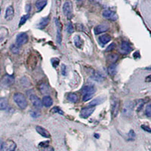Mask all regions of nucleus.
Segmentation results:
<instances>
[{"label": "nucleus", "instance_id": "nucleus-40", "mask_svg": "<svg viewBox=\"0 0 151 151\" xmlns=\"http://www.w3.org/2000/svg\"><path fill=\"white\" fill-rule=\"evenodd\" d=\"M42 151H54V148L51 146H47L44 148H42Z\"/></svg>", "mask_w": 151, "mask_h": 151}, {"label": "nucleus", "instance_id": "nucleus-5", "mask_svg": "<svg viewBox=\"0 0 151 151\" xmlns=\"http://www.w3.org/2000/svg\"><path fill=\"white\" fill-rule=\"evenodd\" d=\"M55 22L57 29V42L60 45L62 41V24L59 18H55Z\"/></svg>", "mask_w": 151, "mask_h": 151}, {"label": "nucleus", "instance_id": "nucleus-11", "mask_svg": "<svg viewBox=\"0 0 151 151\" xmlns=\"http://www.w3.org/2000/svg\"><path fill=\"white\" fill-rule=\"evenodd\" d=\"M109 29V25L107 24H99L98 26H96L94 29V33L96 35L101 34L102 33H104L106 31H107Z\"/></svg>", "mask_w": 151, "mask_h": 151}, {"label": "nucleus", "instance_id": "nucleus-14", "mask_svg": "<svg viewBox=\"0 0 151 151\" xmlns=\"http://www.w3.org/2000/svg\"><path fill=\"white\" fill-rule=\"evenodd\" d=\"M36 132L39 133V134H40V135H42V137H45V138H49L50 137H51V135H50V133L48 132V130H46L45 129H44L43 127H42V126H36Z\"/></svg>", "mask_w": 151, "mask_h": 151}, {"label": "nucleus", "instance_id": "nucleus-45", "mask_svg": "<svg viewBox=\"0 0 151 151\" xmlns=\"http://www.w3.org/2000/svg\"><path fill=\"white\" fill-rule=\"evenodd\" d=\"M0 72H1V69H0Z\"/></svg>", "mask_w": 151, "mask_h": 151}, {"label": "nucleus", "instance_id": "nucleus-9", "mask_svg": "<svg viewBox=\"0 0 151 151\" xmlns=\"http://www.w3.org/2000/svg\"><path fill=\"white\" fill-rule=\"evenodd\" d=\"M103 14V17L106 19H110L112 21H116L118 18V16L116 14L115 12H113V11L110 10V9H105L104 11L102 13Z\"/></svg>", "mask_w": 151, "mask_h": 151}, {"label": "nucleus", "instance_id": "nucleus-2", "mask_svg": "<svg viewBox=\"0 0 151 151\" xmlns=\"http://www.w3.org/2000/svg\"><path fill=\"white\" fill-rule=\"evenodd\" d=\"M133 111H134V104H133V102H125L122 110V115L126 117H131L133 115Z\"/></svg>", "mask_w": 151, "mask_h": 151}, {"label": "nucleus", "instance_id": "nucleus-8", "mask_svg": "<svg viewBox=\"0 0 151 151\" xmlns=\"http://www.w3.org/2000/svg\"><path fill=\"white\" fill-rule=\"evenodd\" d=\"M131 51H132V47H131L130 44L127 42H122L120 48L119 49V53L122 54V55H128L130 53Z\"/></svg>", "mask_w": 151, "mask_h": 151}, {"label": "nucleus", "instance_id": "nucleus-43", "mask_svg": "<svg viewBox=\"0 0 151 151\" xmlns=\"http://www.w3.org/2000/svg\"><path fill=\"white\" fill-rule=\"evenodd\" d=\"M145 81H146V82H151V75H150V76H147L146 77V79H145Z\"/></svg>", "mask_w": 151, "mask_h": 151}, {"label": "nucleus", "instance_id": "nucleus-33", "mask_svg": "<svg viewBox=\"0 0 151 151\" xmlns=\"http://www.w3.org/2000/svg\"><path fill=\"white\" fill-rule=\"evenodd\" d=\"M11 51L14 54H17L19 52V48L17 45H12L11 46Z\"/></svg>", "mask_w": 151, "mask_h": 151}, {"label": "nucleus", "instance_id": "nucleus-15", "mask_svg": "<svg viewBox=\"0 0 151 151\" xmlns=\"http://www.w3.org/2000/svg\"><path fill=\"white\" fill-rule=\"evenodd\" d=\"M83 95H86V94H93L94 93V88L92 86H85L81 90Z\"/></svg>", "mask_w": 151, "mask_h": 151}, {"label": "nucleus", "instance_id": "nucleus-3", "mask_svg": "<svg viewBox=\"0 0 151 151\" xmlns=\"http://www.w3.org/2000/svg\"><path fill=\"white\" fill-rule=\"evenodd\" d=\"M14 78L12 76L6 74V75L3 76L0 80V86L2 88H9L14 84Z\"/></svg>", "mask_w": 151, "mask_h": 151}, {"label": "nucleus", "instance_id": "nucleus-6", "mask_svg": "<svg viewBox=\"0 0 151 151\" xmlns=\"http://www.w3.org/2000/svg\"><path fill=\"white\" fill-rule=\"evenodd\" d=\"M15 143L12 140H8V141L3 142L2 144V151H14L16 149Z\"/></svg>", "mask_w": 151, "mask_h": 151}, {"label": "nucleus", "instance_id": "nucleus-27", "mask_svg": "<svg viewBox=\"0 0 151 151\" xmlns=\"http://www.w3.org/2000/svg\"><path fill=\"white\" fill-rule=\"evenodd\" d=\"M74 43H75V45L77 48H81L82 47V45H83V41L81 40V38L79 37V36H75L73 38Z\"/></svg>", "mask_w": 151, "mask_h": 151}, {"label": "nucleus", "instance_id": "nucleus-26", "mask_svg": "<svg viewBox=\"0 0 151 151\" xmlns=\"http://www.w3.org/2000/svg\"><path fill=\"white\" fill-rule=\"evenodd\" d=\"M67 99L69 101L73 102V103H76L78 101V96L74 93H70L67 95Z\"/></svg>", "mask_w": 151, "mask_h": 151}, {"label": "nucleus", "instance_id": "nucleus-13", "mask_svg": "<svg viewBox=\"0 0 151 151\" xmlns=\"http://www.w3.org/2000/svg\"><path fill=\"white\" fill-rule=\"evenodd\" d=\"M14 15V8L12 5H10L9 7L7 8L6 11H5V20H7V21H11Z\"/></svg>", "mask_w": 151, "mask_h": 151}, {"label": "nucleus", "instance_id": "nucleus-38", "mask_svg": "<svg viewBox=\"0 0 151 151\" xmlns=\"http://www.w3.org/2000/svg\"><path fill=\"white\" fill-rule=\"evenodd\" d=\"M134 137H135V134H134V131L131 130L130 132H129V140H134Z\"/></svg>", "mask_w": 151, "mask_h": 151}, {"label": "nucleus", "instance_id": "nucleus-20", "mask_svg": "<svg viewBox=\"0 0 151 151\" xmlns=\"http://www.w3.org/2000/svg\"><path fill=\"white\" fill-rule=\"evenodd\" d=\"M47 5V1H43V0H39L36 3V7L37 9L38 12L42 10L45 8V5Z\"/></svg>", "mask_w": 151, "mask_h": 151}, {"label": "nucleus", "instance_id": "nucleus-19", "mask_svg": "<svg viewBox=\"0 0 151 151\" xmlns=\"http://www.w3.org/2000/svg\"><path fill=\"white\" fill-rule=\"evenodd\" d=\"M110 40H111V36H110V35L104 34L102 35V36H101L99 37V41L101 42V44H103V45H105L106 43H108Z\"/></svg>", "mask_w": 151, "mask_h": 151}, {"label": "nucleus", "instance_id": "nucleus-35", "mask_svg": "<svg viewBox=\"0 0 151 151\" xmlns=\"http://www.w3.org/2000/svg\"><path fill=\"white\" fill-rule=\"evenodd\" d=\"M116 47V45L115 43H111L110 45H109L107 48H106V52H110V51H112V50H113L114 48H115Z\"/></svg>", "mask_w": 151, "mask_h": 151}, {"label": "nucleus", "instance_id": "nucleus-21", "mask_svg": "<svg viewBox=\"0 0 151 151\" xmlns=\"http://www.w3.org/2000/svg\"><path fill=\"white\" fill-rule=\"evenodd\" d=\"M91 78L97 82H102L104 79V77L98 72H94L91 75Z\"/></svg>", "mask_w": 151, "mask_h": 151}, {"label": "nucleus", "instance_id": "nucleus-7", "mask_svg": "<svg viewBox=\"0 0 151 151\" xmlns=\"http://www.w3.org/2000/svg\"><path fill=\"white\" fill-rule=\"evenodd\" d=\"M28 42V36L27 33H21L17 35L16 38V44L17 46H21V45H25Z\"/></svg>", "mask_w": 151, "mask_h": 151}, {"label": "nucleus", "instance_id": "nucleus-37", "mask_svg": "<svg viewBox=\"0 0 151 151\" xmlns=\"http://www.w3.org/2000/svg\"><path fill=\"white\" fill-rule=\"evenodd\" d=\"M40 147L41 148H44L47 146H49V142L48 141H43V142H41L40 144Z\"/></svg>", "mask_w": 151, "mask_h": 151}, {"label": "nucleus", "instance_id": "nucleus-18", "mask_svg": "<svg viewBox=\"0 0 151 151\" xmlns=\"http://www.w3.org/2000/svg\"><path fill=\"white\" fill-rule=\"evenodd\" d=\"M40 91L41 94H48L49 93V88L47 83H43L40 84Z\"/></svg>", "mask_w": 151, "mask_h": 151}, {"label": "nucleus", "instance_id": "nucleus-16", "mask_svg": "<svg viewBox=\"0 0 151 151\" xmlns=\"http://www.w3.org/2000/svg\"><path fill=\"white\" fill-rule=\"evenodd\" d=\"M42 103L43 106H46V107H49L52 105L53 104V100L48 95H45L44 98H42Z\"/></svg>", "mask_w": 151, "mask_h": 151}, {"label": "nucleus", "instance_id": "nucleus-32", "mask_svg": "<svg viewBox=\"0 0 151 151\" xmlns=\"http://www.w3.org/2000/svg\"><path fill=\"white\" fill-rule=\"evenodd\" d=\"M67 31L68 33H72L74 31L73 27L72 24L71 23H68L67 25Z\"/></svg>", "mask_w": 151, "mask_h": 151}, {"label": "nucleus", "instance_id": "nucleus-39", "mask_svg": "<svg viewBox=\"0 0 151 151\" xmlns=\"http://www.w3.org/2000/svg\"><path fill=\"white\" fill-rule=\"evenodd\" d=\"M141 129H144L145 132H147L149 133H151V129L148 126H146V125H141Z\"/></svg>", "mask_w": 151, "mask_h": 151}, {"label": "nucleus", "instance_id": "nucleus-30", "mask_svg": "<svg viewBox=\"0 0 151 151\" xmlns=\"http://www.w3.org/2000/svg\"><path fill=\"white\" fill-rule=\"evenodd\" d=\"M145 114L147 116L151 117V104H148L145 108Z\"/></svg>", "mask_w": 151, "mask_h": 151}, {"label": "nucleus", "instance_id": "nucleus-17", "mask_svg": "<svg viewBox=\"0 0 151 151\" xmlns=\"http://www.w3.org/2000/svg\"><path fill=\"white\" fill-rule=\"evenodd\" d=\"M48 23H49V18L48 17H43L41 21H40V22L39 23V24H38L37 27L39 29H44L48 25Z\"/></svg>", "mask_w": 151, "mask_h": 151}, {"label": "nucleus", "instance_id": "nucleus-10", "mask_svg": "<svg viewBox=\"0 0 151 151\" xmlns=\"http://www.w3.org/2000/svg\"><path fill=\"white\" fill-rule=\"evenodd\" d=\"M94 107L92 106H89V107H85V108L82 109L80 112V116L82 118L86 119L88 117H89L90 116L94 113Z\"/></svg>", "mask_w": 151, "mask_h": 151}, {"label": "nucleus", "instance_id": "nucleus-41", "mask_svg": "<svg viewBox=\"0 0 151 151\" xmlns=\"http://www.w3.org/2000/svg\"><path fill=\"white\" fill-rule=\"evenodd\" d=\"M61 72L62 74L64 76L67 75V68H66V66L64 65V64H63L61 67Z\"/></svg>", "mask_w": 151, "mask_h": 151}, {"label": "nucleus", "instance_id": "nucleus-34", "mask_svg": "<svg viewBox=\"0 0 151 151\" xmlns=\"http://www.w3.org/2000/svg\"><path fill=\"white\" fill-rule=\"evenodd\" d=\"M53 113H59V114H60V115H63L64 114V112L62 111L61 110H60L59 107H57V106H55V107H54L53 109H52V110Z\"/></svg>", "mask_w": 151, "mask_h": 151}, {"label": "nucleus", "instance_id": "nucleus-42", "mask_svg": "<svg viewBox=\"0 0 151 151\" xmlns=\"http://www.w3.org/2000/svg\"><path fill=\"white\" fill-rule=\"evenodd\" d=\"M31 116L33 117H38V116H40V113H39V112H36V111H33V112H31L30 113Z\"/></svg>", "mask_w": 151, "mask_h": 151}, {"label": "nucleus", "instance_id": "nucleus-1", "mask_svg": "<svg viewBox=\"0 0 151 151\" xmlns=\"http://www.w3.org/2000/svg\"><path fill=\"white\" fill-rule=\"evenodd\" d=\"M14 101L16 104H17V106L20 107L22 110L26 109V107L27 106V101L26 97L24 96V94H21V93H15L14 94Z\"/></svg>", "mask_w": 151, "mask_h": 151}, {"label": "nucleus", "instance_id": "nucleus-22", "mask_svg": "<svg viewBox=\"0 0 151 151\" xmlns=\"http://www.w3.org/2000/svg\"><path fill=\"white\" fill-rule=\"evenodd\" d=\"M9 102L6 98H0V110H4L8 107Z\"/></svg>", "mask_w": 151, "mask_h": 151}, {"label": "nucleus", "instance_id": "nucleus-23", "mask_svg": "<svg viewBox=\"0 0 151 151\" xmlns=\"http://www.w3.org/2000/svg\"><path fill=\"white\" fill-rule=\"evenodd\" d=\"M119 103L118 101H115L112 106V114L113 116H116L119 112Z\"/></svg>", "mask_w": 151, "mask_h": 151}, {"label": "nucleus", "instance_id": "nucleus-29", "mask_svg": "<svg viewBox=\"0 0 151 151\" xmlns=\"http://www.w3.org/2000/svg\"><path fill=\"white\" fill-rule=\"evenodd\" d=\"M29 18V15L28 14H26V15H24L23 17H21V20H20V22H19V27H21L22 25H24L26 21H27V19Z\"/></svg>", "mask_w": 151, "mask_h": 151}, {"label": "nucleus", "instance_id": "nucleus-46", "mask_svg": "<svg viewBox=\"0 0 151 151\" xmlns=\"http://www.w3.org/2000/svg\"><path fill=\"white\" fill-rule=\"evenodd\" d=\"M0 12H1V10H0Z\"/></svg>", "mask_w": 151, "mask_h": 151}, {"label": "nucleus", "instance_id": "nucleus-25", "mask_svg": "<svg viewBox=\"0 0 151 151\" xmlns=\"http://www.w3.org/2000/svg\"><path fill=\"white\" fill-rule=\"evenodd\" d=\"M104 101V98H101V97H99V98H95L94 100H93L92 101L90 102L89 104V106H92V107H94V106H96V105L98 104H101L102 102Z\"/></svg>", "mask_w": 151, "mask_h": 151}, {"label": "nucleus", "instance_id": "nucleus-12", "mask_svg": "<svg viewBox=\"0 0 151 151\" xmlns=\"http://www.w3.org/2000/svg\"><path fill=\"white\" fill-rule=\"evenodd\" d=\"M29 99H30L31 102H32V104H33V105L35 107H36V108L38 109H41L42 107V101H40V98H38L36 95L32 94V95H30V97H29Z\"/></svg>", "mask_w": 151, "mask_h": 151}, {"label": "nucleus", "instance_id": "nucleus-4", "mask_svg": "<svg viewBox=\"0 0 151 151\" xmlns=\"http://www.w3.org/2000/svg\"><path fill=\"white\" fill-rule=\"evenodd\" d=\"M63 12L67 19H71L73 17V6L70 2H65L63 5Z\"/></svg>", "mask_w": 151, "mask_h": 151}, {"label": "nucleus", "instance_id": "nucleus-24", "mask_svg": "<svg viewBox=\"0 0 151 151\" xmlns=\"http://www.w3.org/2000/svg\"><path fill=\"white\" fill-rule=\"evenodd\" d=\"M107 71H108L109 75L110 76H114L116 75L117 72V67L116 64H111L110 66H109V67L107 68Z\"/></svg>", "mask_w": 151, "mask_h": 151}, {"label": "nucleus", "instance_id": "nucleus-31", "mask_svg": "<svg viewBox=\"0 0 151 151\" xmlns=\"http://www.w3.org/2000/svg\"><path fill=\"white\" fill-rule=\"evenodd\" d=\"M51 62H52V66H53L55 68H56L58 66L59 64V62H60V60H59L58 58H52V60H51Z\"/></svg>", "mask_w": 151, "mask_h": 151}, {"label": "nucleus", "instance_id": "nucleus-36", "mask_svg": "<svg viewBox=\"0 0 151 151\" xmlns=\"http://www.w3.org/2000/svg\"><path fill=\"white\" fill-rule=\"evenodd\" d=\"M93 94H86V95H83V101H89L91 98H92Z\"/></svg>", "mask_w": 151, "mask_h": 151}, {"label": "nucleus", "instance_id": "nucleus-28", "mask_svg": "<svg viewBox=\"0 0 151 151\" xmlns=\"http://www.w3.org/2000/svg\"><path fill=\"white\" fill-rule=\"evenodd\" d=\"M119 58V55L116 54H112L108 56V60L112 63H116Z\"/></svg>", "mask_w": 151, "mask_h": 151}, {"label": "nucleus", "instance_id": "nucleus-44", "mask_svg": "<svg viewBox=\"0 0 151 151\" xmlns=\"http://www.w3.org/2000/svg\"><path fill=\"white\" fill-rule=\"evenodd\" d=\"M2 144H3V141L0 139V151L2 150Z\"/></svg>", "mask_w": 151, "mask_h": 151}]
</instances>
